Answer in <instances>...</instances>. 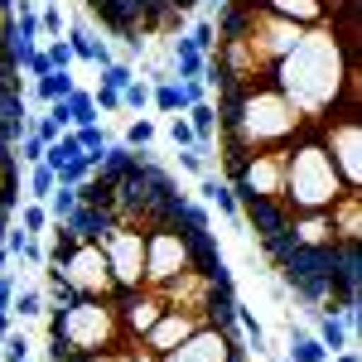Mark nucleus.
Segmentation results:
<instances>
[{
  "label": "nucleus",
  "mask_w": 362,
  "mask_h": 362,
  "mask_svg": "<svg viewBox=\"0 0 362 362\" xmlns=\"http://www.w3.org/2000/svg\"><path fill=\"white\" fill-rule=\"evenodd\" d=\"M348 184L338 179L329 150L314 140V131H300V136L285 145V184H280V198L295 208V213H324Z\"/></svg>",
  "instance_id": "obj_2"
},
{
  "label": "nucleus",
  "mask_w": 362,
  "mask_h": 362,
  "mask_svg": "<svg viewBox=\"0 0 362 362\" xmlns=\"http://www.w3.org/2000/svg\"><path fill=\"white\" fill-rule=\"evenodd\" d=\"M92 63H97V68H107V63H116V54L107 49V39H97V54H92Z\"/></svg>",
  "instance_id": "obj_36"
},
{
  "label": "nucleus",
  "mask_w": 362,
  "mask_h": 362,
  "mask_svg": "<svg viewBox=\"0 0 362 362\" xmlns=\"http://www.w3.org/2000/svg\"><path fill=\"white\" fill-rule=\"evenodd\" d=\"M15 218H20V232L39 237V242H44V232H49V223H54V218H49V208H44V203H34V198L15 208Z\"/></svg>",
  "instance_id": "obj_14"
},
{
  "label": "nucleus",
  "mask_w": 362,
  "mask_h": 362,
  "mask_svg": "<svg viewBox=\"0 0 362 362\" xmlns=\"http://www.w3.org/2000/svg\"><path fill=\"white\" fill-rule=\"evenodd\" d=\"M155 362H247V343L232 319H213V324L194 329L179 348L160 353Z\"/></svg>",
  "instance_id": "obj_4"
},
{
  "label": "nucleus",
  "mask_w": 362,
  "mask_h": 362,
  "mask_svg": "<svg viewBox=\"0 0 362 362\" xmlns=\"http://www.w3.org/2000/svg\"><path fill=\"white\" fill-rule=\"evenodd\" d=\"M44 208H49V218H54V223H63V218H68V213L78 208V189H68V184H58L54 194L44 198Z\"/></svg>",
  "instance_id": "obj_19"
},
{
  "label": "nucleus",
  "mask_w": 362,
  "mask_h": 362,
  "mask_svg": "<svg viewBox=\"0 0 362 362\" xmlns=\"http://www.w3.org/2000/svg\"><path fill=\"white\" fill-rule=\"evenodd\" d=\"M10 314H15V319H39V314H44V295H39V290H25V285H15Z\"/></svg>",
  "instance_id": "obj_18"
},
{
  "label": "nucleus",
  "mask_w": 362,
  "mask_h": 362,
  "mask_svg": "<svg viewBox=\"0 0 362 362\" xmlns=\"http://www.w3.org/2000/svg\"><path fill=\"white\" fill-rule=\"evenodd\" d=\"M150 140H155V121L140 116V121L126 126V140H121V145H131V150H150Z\"/></svg>",
  "instance_id": "obj_21"
},
{
  "label": "nucleus",
  "mask_w": 362,
  "mask_h": 362,
  "mask_svg": "<svg viewBox=\"0 0 362 362\" xmlns=\"http://www.w3.org/2000/svg\"><path fill=\"white\" fill-rule=\"evenodd\" d=\"M290 362H329V348L314 334H290Z\"/></svg>",
  "instance_id": "obj_16"
},
{
  "label": "nucleus",
  "mask_w": 362,
  "mask_h": 362,
  "mask_svg": "<svg viewBox=\"0 0 362 362\" xmlns=\"http://www.w3.org/2000/svg\"><path fill=\"white\" fill-rule=\"evenodd\" d=\"M184 121L194 126L198 145H213V136H218V107H213V102H194V107L184 112Z\"/></svg>",
  "instance_id": "obj_10"
},
{
  "label": "nucleus",
  "mask_w": 362,
  "mask_h": 362,
  "mask_svg": "<svg viewBox=\"0 0 362 362\" xmlns=\"http://www.w3.org/2000/svg\"><path fill=\"white\" fill-rule=\"evenodd\" d=\"M25 189H29V198H34V203H44V198H49V194L58 189L54 169L44 165V160H39V165H29V174H25Z\"/></svg>",
  "instance_id": "obj_17"
},
{
  "label": "nucleus",
  "mask_w": 362,
  "mask_h": 362,
  "mask_svg": "<svg viewBox=\"0 0 362 362\" xmlns=\"http://www.w3.org/2000/svg\"><path fill=\"white\" fill-rule=\"evenodd\" d=\"M44 58H49V68H63V73H73V49H68V39H49V49H44Z\"/></svg>",
  "instance_id": "obj_26"
},
{
  "label": "nucleus",
  "mask_w": 362,
  "mask_h": 362,
  "mask_svg": "<svg viewBox=\"0 0 362 362\" xmlns=\"http://www.w3.org/2000/svg\"><path fill=\"white\" fill-rule=\"evenodd\" d=\"M15 208H20V198H0V242H5V232L15 223Z\"/></svg>",
  "instance_id": "obj_34"
},
{
  "label": "nucleus",
  "mask_w": 362,
  "mask_h": 362,
  "mask_svg": "<svg viewBox=\"0 0 362 362\" xmlns=\"http://www.w3.org/2000/svg\"><path fill=\"white\" fill-rule=\"evenodd\" d=\"M15 160H20V165H39V160H44V140L34 136V131H25V136H20V155H15Z\"/></svg>",
  "instance_id": "obj_27"
},
{
  "label": "nucleus",
  "mask_w": 362,
  "mask_h": 362,
  "mask_svg": "<svg viewBox=\"0 0 362 362\" xmlns=\"http://www.w3.org/2000/svg\"><path fill=\"white\" fill-rule=\"evenodd\" d=\"M334 227L329 213H295L285 227V251H334Z\"/></svg>",
  "instance_id": "obj_8"
},
{
  "label": "nucleus",
  "mask_w": 362,
  "mask_h": 362,
  "mask_svg": "<svg viewBox=\"0 0 362 362\" xmlns=\"http://www.w3.org/2000/svg\"><path fill=\"white\" fill-rule=\"evenodd\" d=\"M68 49H73V58L92 63V54H97V39H92L87 29H73V34H68Z\"/></svg>",
  "instance_id": "obj_29"
},
{
  "label": "nucleus",
  "mask_w": 362,
  "mask_h": 362,
  "mask_svg": "<svg viewBox=\"0 0 362 362\" xmlns=\"http://www.w3.org/2000/svg\"><path fill=\"white\" fill-rule=\"evenodd\" d=\"M39 34H49V39L63 34V10H58V5H44V10H39Z\"/></svg>",
  "instance_id": "obj_31"
},
{
  "label": "nucleus",
  "mask_w": 362,
  "mask_h": 362,
  "mask_svg": "<svg viewBox=\"0 0 362 362\" xmlns=\"http://www.w3.org/2000/svg\"><path fill=\"white\" fill-rule=\"evenodd\" d=\"M92 102H97V112H121V92H112V87H97Z\"/></svg>",
  "instance_id": "obj_33"
},
{
  "label": "nucleus",
  "mask_w": 362,
  "mask_h": 362,
  "mask_svg": "<svg viewBox=\"0 0 362 362\" xmlns=\"http://www.w3.org/2000/svg\"><path fill=\"white\" fill-rule=\"evenodd\" d=\"M121 343H131L126 329H121V314H116V300H63V305L49 309V353L54 362L63 358H102Z\"/></svg>",
  "instance_id": "obj_1"
},
{
  "label": "nucleus",
  "mask_w": 362,
  "mask_h": 362,
  "mask_svg": "<svg viewBox=\"0 0 362 362\" xmlns=\"http://www.w3.org/2000/svg\"><path fill=\"white\" fill-rule=\"evenodd\" d=\"M73 136H78L83 150H107V131H102V121H97V126H73Z\"/></svg>",
  "instance_id": "obj_30"
},
{
  "label": "nucleus",
  "mask_w": 362,
  "mask_h": 362,
  "mask_svg": "<svg viewBox=\"0 0 362 362\" xmlns=\"http://www.w3.org/2000/svg\"><path fill=\"white\" fill-rule=\"evenodd\" d=\"M25 189V169L15 160V145H0V198H20Z\"/></svg>",
  "instance_id": "obj_11"
},
{
  "label": "nucleus",
  "mask_w": 362,
  "mask_h": 362,
  "mask_svg": "<svg viewBox=\"0 0 362 362\" xmlns=\"http://www.w3.org/2000/svg\"><path fill=\"white\" fill-rule=\"evenodd\" d=\"M329 362H358V353L353 348H338V353H329Z\"/></svg>",
  "instance_id": "obj_37"
},
{
  "label": "nucleus",
  "mask_w": 362,
  "mask_h": 362,
  "mask_svg": "<svg viewBox=\"0 0 362 362\" xmlns=\"http://www.w3.org/2000/svg\"><path fill=\"white\" fill-rule=\"evenodd\" d=\"M10 39H15V10H10V0H0V63H15Z\"/></svg>",
  "instance_id": "obj_22"
},
{
  "label": "nucleus",
  "mask_w": 362,
  "mask_h": 362,
  "mask_svg": "<svg viewBox=\"0 0 362 362\" xmlns=\"http://www.w3.org/2000/svg\"><path fill=\"white\" fill-rule=\"evenodd\" d=\"M145 107H150V87L140 83V78L121 87V112H145Z\"/></svg>",
  "instance_id": "obj_23"
},
{
  "label": "nucleus",
  "mask_w": 362,
  "mask_h": 362,
  "mask_svg": "<svg viewBox=\"0 0 362 362\" xmlns=\"http://www.w3.org/2000/svg\"><path fill=\"white\" fill-rule=\"evenodd\" d=\"M10 329H15V314H10V309H0V338L10 334Z\"/></svg>",
  "instance_id": "obj_38"
},
{
  "label": "nucleus",
  "mask_w": 362,
  "mask_h": 362,
  "mask_svg": "<svg viewBox=\"0 0 362 362\" xmlns=\"http://www.w3.org/2000/svg\"><path fill=\"white\" fill-rule=\"evenodd\" d=\"M73 87H78V83H73V73H63V68H49L44 78H34V102H44V107H49V102H63Z\"/></svg>",
  "instance_id": "obj_9"
},
{
  "label": "nucleus",
  "mask_w": 362,
  "mask_h": 362,
  "mask_svg": "<svg viewBox=\"0 0 362 362\" xmlns=\"http://www.w3.org/2000/svg\"><path fill=\"white\" fill-rule=\"evenodd\" d=\"M0 348H5V353H0L5 362H29V338L20 334V329H10V334L0 338Z\"/></svg>",
  "instance_id": "obj_24"
},
{
  "label": "nucleus",
  "mask_w": 362,
  "mask_h": 362,
  "mask_svg": "<svg viewBox=\"0 0 362 362\" xmlns=\"http://www.w3.org/2000/svg\"><path fill=\"white\" fill-rule=\"evenodd\" d=\"M203 324H213L208 314H194V309H165L150 329H145V338H140V353L155 362L160 353H169V348H179L184 338L194 334V329H203Z\"/></svg>",
  "instance_id": "obj_6"
},
{
  "label": "nucleus",
  "mask_w": 362,
  "mask_h": 362,
  "mask_svg": "<svg viewBox=\"0 0 362 362\" xmlns=\"http://www.w3.org/2000/svg\"><path fill=\"white\" fill-rule=\"evenodd\" d=\"M97 73H102L97 87H112V92H121L126 83H136V68H131V63H107V68H97Z\"/></svg>",
  "instance_id": "obj_20"
},
{
  "label": "nucleus",
  "mask_w": 362,
  "mask_h": 362,
  "mask_svg": "<svg viewBox=\"0 0 362 362\" xmlns=\"http://www.w3.org/2000/svg\"><path fill=\"white\" fill-rule=\"evenodd\" d=\"M324 213H329V227H334L338 247L343 251H362V189H343Z\"/></svg>",
  "instance_id": "obj_7"
},
{
  "label": "nucleus",
  "mask_w": 362,
  "mask_h": 362,
  "mask_svg": "<svg viewBox=\"0 0 362 362\" xmlns=\"http://www.w3.org/2000/svg\"><path fill=\"white\" fill-rule=\"evenodd\" d=\"M97 247L107 251L116 290H140V285H145V232H140V227L112 223L97 237Z\"/></svg>",
  "instance_id": "obj_5"
},
{
  "label": "nucleus",
  "mask_w": 362,
  "mask_h": 362,
  "mask_svg": "<svg viewBox=\"0 0 362 362\" xmlns=\"http://www.w3.org/2000/svg\"><path fill=\"white\" fill-rule=\"evenodd\" d=\"M169 140H174L179 150H189V145H198V140H194V126H189L184 116H174V121H169Z\"/></svg>",
  "instance_id": "obj_32"
},
{
  "label": "nucleus",
  "mask_w": 362,
  "mask_h": 362,
  "mask_svg": "<svg viewBox=\"0 0 362 362\" xmlns=\"http://www.w3.org/2000/svg\"><path fill=\"white\" fill-rule=\"evenodd\" d=\"M0 362H5V358H0Z\"/></svg>",
  "instance_id": "obj_40"
},
{
  "label": "nucleus",
  "mask_w": 362,
  "mask_h": 362,
  "mask_svg": "<svg viewBox=\"0 0 362 362\" xmlns=\"http://www.w3.org/2000/svg\"><path fill=\"white\" fill-rule=\"evenodd\" d=\"M10 300H15V276L0 271V309H10Z\"/></svg>",
  "instance_id": "obj_35"
},
{
  "label": "nucleus",
  "mask_w": 362,
  "mask_h": 362,
  "mask_svg": "<svg viewBox=\"0 0 362 362\" xmlns=\"http://www.w3.org/2000/svg\"><path fill=\"white\" fill-rule=\"evenodd\" d=\"M63 102H68V121H73V126H97V121H102V112H97V102H92L87 87H73Z\"/></svg>",
  "instance_id": "obj_13"
},
{
  "label": "nucleus",
  "mask_w": 362,
  "mask_h": 362,
  "mask_svg": "<svg viewBox=\"0 0 362 362\" xmlns=\"http://www.w3.org/2000/svg\"><path fill=\"white\" fill-rule=\"evenodd\" d=\"M198 5H213V10H218V5H223V0H198Z\"/></svg>",
  "instance_id": "obj_39"
},
{
  "label": "nucleus",
  "mask_w": 362,
  "mask_h": 362,
  "mask_svg": "<svg viewBox=\"0 0 362 362\" xmlns=\"http://www.w3.org/2000/svg\"><path fill=\"white\" fill-rule=\"evenodd\" d=\"M314 338H319L329 353H338V348H353V334H348L343 314H319V329H314Z\"/></svg>",
  "instance_id": "obj_12"
},
{
  "label": "nucleus",
  "mask_w": 362,
  "mask_h": 362,
  "mask_svg": "<svg viewBox=\"0 0 362 362\" xmlns=\"http://www.w3.org/2000/svg\"><path fill=\"white\" fill-rule=\"evenodd\" d=\"M314 140L329 150L338 179L348 189H362V107H343V112H329L319 126H309Z\"/></svg>",
  "instance_id": "obj_3"
},
{
  "label": "nucleus",
  "mask_w": 362,
  "mask_h": 362,
  "mask_svg": "<svg viewBox=\"0 0 362 362\" xmlns=\"http://www.w3.org/2000/svg\"><path fill=\"white\" fill-rule=\"evenodd\" d=\"M198 194L208 198V203H218V213H227V218H237V194L227 189L223 179H213V174H203V179H198Z\"/></svg>",
  "instance_id": "obj_15"
},
{
  "label": "nucleus",
  "mask_w": 362,
  "mask_h": 362,
  "mask_svg": "<svg viewBox=\"0 0 362 362\" xmlns=\"http://www.w3.org/2000/svg\"><path fill=\"white\" fill-rule=\"evenodd\" d=\"M179 165L189 169L194 179H203V174H213V165L203 160V145H189V150H179Z\"/></svg>",
  "instance_id": "obj_28"
},
{
  "label": "nucleus",
  "mask_w": 362,
  "mask_h": 362,
  "mask_svg": "<svg viewBox=\"0 0 362 362\" xmlns=\"http://www.w3.org/2000/svg\"><path fill=\"white\" fill-rule=\"evenodd\" d=\"M184 39H189V44H194L198 54H213V44H218V34H213V20H208V15H203V20H198V25L189 29V34H184Z\"/></svg>",
  "instance_id": "obj_25"
}]
</instances>
